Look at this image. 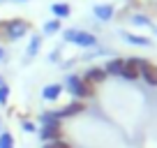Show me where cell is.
I'll list each match as a JSON object with an SVG mask.
<instances>
[{
    "label": "cell",
    "instance_id": "cell-1",
    "mask_svg": "<svg viewBox=\"0 0 157 148\" xmlns=\"http://www.w3.org/2000/svg\"><path fill=\"white\" fill-rule=\"evenodd\" d=\"M63 88L69 90V93L74 95V99H81V102L95 95V86L86 84L78 74H67V76H65V86H63Z\"/></svg>",
    "mask_w": 157,
    "mask_h": 148
},
{
    "label": "cell",
    "instance_id": "cell-2",
    "mask_svg": "<svg viewBox=\"0 0 157 148\" xmlns=\"http://www.w3.org/2000/svg\"><path fill=\"white\" fill-rule=\"evenodd\" d=\"M63 40L69 42V44H76V46H83V49H90V46L97 44V37L88 30H78V28H67L63 30Z\"/></svg>",
    "mask_w": 157,
    "mask_h": 148
},
{
    "label": "cell",
    "instance_id": "cell-3",
    "mask_svg": "<svg viewBox=\"0 0 157 148\" xmlns=\"http://www.w3.org/2000/svg\"><path fill=\"white\" fill-rule=\"evenodd\" d=\"M30 33V23L23 19H10V23H7V30H5V37L10 42H16L21 40V37H25V35Z\"/></svg>",
    "mask_w": 157,
    "mask_h": 148
},
{
    "label": "cell",
    "instance_id": "cell-4",
    "mask_svg": "<svg viewBox=\"0 0 157 148\" xmlns=\"http://www.w3.org/2000/svg\"><path fill=\"white\" fill-rule=\"evenodd\" d=\"M60 132H63V120H53V123L42 125V127H39V139H42L44 143L56 141V139H63V137H60Z\"/></svg>",
    "mask_w": 157,
    "mask_h": 148
},
{
    "label": "cell",
    "instance_id": "cell-5",
    "mask_svg": "<svg viewBox=\"0 0 157 148\" xmlns=\"http://www.w3.org/2000/svg\"><path fill=\"white\" fill-rule=\"evenodd\" d=\"M83 111H86V104L81 102V99H72V102L65 104L63 109H56L53 116L58 120H63V118H72V116H76V114H83Z\"/></svg>",
    "mask_w": 157,
    "mask_h": 148
},
{
    "label": "cell",
    "instance_id": "cell-6",
    "mask_svg": "<svg viewBox=\"0 0 157 148\" xmlns=\"http://www.w3.org/2000/svg\"><path fill=\"white\" fill-rule=\"evenodd\" d=\"M106 76H109V74L104 72V67H88L81 79H83L86 84H90V86H97V84H102Z\"/></svg>",
    "mask_w": 157,
    "mask_h": 148
},
{
    "label": "cell",
    "instance_id": "cell-7",
    "mask_svg": "<svg viewBox=\"0 0 157 148\" xmlns=\"http://www.w3.org/2000/svg\"><path fill=\"white\" fill-rule=\"evenodd\" d=\"M125 69V58H111L106 65H104V72L109 74V76H120V72Z\"/></svg>",
    "mask_w": 157,
    "mask_h": 148
},
{
    "label": "cell",
    "instance_id": "cell-8",
    "mask_svg": "<svg viewBox=\"0 0 157 148\" xmlns=\"http://www.w3.org/2000/svg\"><path fill=\"white\" fill-rule=\"evenodd\" d=\"M63 86L60 84H51V86H44V90H42V97L46 99V102H56V99L60 97V93H63Z\"/></svg>",
    "mask_w": 157,
    "mask_h": 148
},
{
    "label": "cell",
    "instance_id": "cell-9",
    "mask_svg": "<svg viewBox=\"0 0 157 148\" xmlns=\"http://www.w3.org/2000/svg\"><path fill=\"white\" fill-rule=\"evenodd\" d=\"M139 76H143V81H146L148 86H157V67H155V65L148 63L146 67L139 72Z\"/></svg>",
    "mask_w": 157,
    "mask_h": 148
},
{
    "label": "cell",
    "instance_id": "cell-10",
    "mask_svg": "<svg viewBox=\"0 0 157 148\" xmlns=\"http://www.w3.org/2000/svg\"><path fill=\"white\" fill-rule=\"evenodd\" d=\"M93 14L97 16L99 21H111L113 19V5H95Z\"/></svg>",
    "mask_w": 157,
    "mask_h": 148
},
{
    "label": "cell",
    "instance_id": "cell-11",
    "mask_svg": "<svg viewBox=\"0 0 157 148\" xmlns=\"http://www.w3.org/2000/svg\"><path fill=\"white\" fill-rule=\"evenodd\" d=\"M51 14H56V19H67L72 14V7L67 2H53L51 5Z\"/></svg>",
    "mask_w": 157,
    "mask_h": 148
},
{
    "label": "cell",
    "instance_id": "cell-12",
    "mask_svg": "<svg viewBox=\"0 0 157 148\" xmlns=\"http://www.w3.org/2000/svg\"><path fill=\"white\" fill-rule=\"evenodd\" d=\"M123 40H125V42H129V44H136V46H150V40H148V37H141V35L123 33Z\"/></svg>",
    "mask_w": 157,
    "mask_h": 148
},
{
    "label": "cell",
    "instance_id": "cell-13",
    "mask_svg": "<svg viewBox=\"0 0 157 148\" xmlns=\"http://www.w3.org/2000/svg\"><path fill=\"white\" fill-rule=\"evenodd\" d=\"M39 49H42V35H33L30 37V42H28V56H37L39 53Z\"/></svg>",
    "mask_w": 157,
    "mask_h": 148
},
{
    "label": "cell",
    "instance_id": "cell-14",
    "mask_svg": "<svg viewBox=\"0 0 157 148\" xmlns=\"http://www.w3.org/2000/svg\"><path fill=\"white\" fill-rule=\"evenodd\" d=\"M125 65H127V67H132V69H136V72H141V69L148 65V60H146V58H139V56H132V58L125 60Z\"/></svg>",
    "mask_w": 157,
    "mask_h": 148
},
{
    "label": "cell",
    "instance_id": "cell-15",
    "mask_svg": "<svg viewBox=\"0 0 157 148\" xmlns=\"http://www.w3.org/2000/svg\"><path fill=\"white\" fill-rule=\"evenodd\" d=\"M42 30H44V35H56V33H60V19H49Z\"/></svg>",
    "mask_w": 157,
    "mask_h": 148
},
{
    "label": "cell",
    "instance_id": "cell-16",
    "mask_svg": "<svg viewBox=\"0 0 157 148\" xmlns=\"http://www.w3.org/2000/svg\"><path fill=\"white\" fill-rule=\"evenodd\" d=\"M132 23L134 25H143V28H152V21L148 19V16H143V14H134L132 16Z\"/></svg>",
    "mask_w": 157,
    "mask_h": 148
},
{
    "label": "cell",
    "instance_id": "cell-17",
    "mask_svg": "<svg viewBox=\"0 0 157 148\" xmlns=\"http://www.w3.org/2000/svg\"><path fill=\"white\" fill-rule=\"evenodd\" d=\"M0 148H14V137L10 132H0Z\"/></svg>",
    "mask_w": 157,
    "mask_h": 148
},
{
    "label": "cell",
    "instance_id": "cell-18",
    "mask_svg": "<svg viewBox=\"0 0 157 148\" xmlns=\"http://www.w3.org/2000/svg\"><path fill=\"white\" fill-rule=\"evenodd\" d=\"M120 76H123V79H127V81H136V79H139V72H136V69H132V67H127V65H125V69L120 72Z\"/></svg>",
    "mask_w": 157,
    "mask_h": 148
},
{
    "label": "cell",
    "instance_id": "cell-19",
    "mask_svg": "<svg viewBox=\"0 0 157 148\" xmlns=\"http://www.w3.org/2000/svg\"><path fill=\"white\" fill-rule=\"evenodd\" d=\"M44 148H72V143H69V141H65V139H56V141L44 143Z\"/></svg>",
    "mask_w": 157,
    "mask_h": 148
},
{
    "label": "cell",
    "instance_id": "cell-20",
    "mask_svg": "<svg viewBox=\"0 0 157 148\" xmlns=\"http://www.w3.org/2000/svg\"><path fill=\"white\" fill-rule=\"evenodd\" d=\"M7 102H10V86L2 84L0 86V107H5Z\"/></svg>",
    "mask_w": 157,
    "mask_h": 148
},
{
    "label": "cell",
    "instance_id": "cell-21",
    "mask_svg": "<svg viewBox=\"0 0 157 148\" xmlns=\"http://www.w3.org/2000/svg\"><path fill=\"white\" fill-rule=\"evenodd\" d=\"M35 130H37V127H35L30 120H25V123H23V132H35Z\"/></svg>",
    "mask_w": 157,
    "mask_h": 148
},
{
    "label": "cell",
    "instance_id": "cell-22",
    "mask_svg": "<svg viewBox=\"0 0 157 148\" xmlns=\"http://www.w3.org/2000/svg\"><path fill=\"white\" fill-rule=\"evenodd\" d=\"M5 58H7V53H5V49L0 46V60H5Z\"/></svg>",
    "mask_w": 157,
    "mask_h": 148
},
{
    "label": "cell",
    "instance_id": "cell-23",
    "mask_svg": "<svg viewBox=\"0 0 157 148\" xmlns=\"http://www.w3.org/2000/svg\"><path fill=\"white\" fill-rule=\"evenodd\" d=\"M2 84H7V81H5V76H2V74H0V86H2Z\"/></svg>",
    "mask_w": 157,
    "mask_h": 148
},
{
    "label": "cell",
    "instance_id": "cell-24",
    "mask_svg": "<svg viewBox=\"0 0 157 148\" xmlns=\"http://www.w3.org/2000/svg\"><path fill=\"white\" fill-rule=\"evenodd\" d=\"M16 2H28V0H16Z\"/></svg>",
    "mask_w": 157,
    "mask_h": 148
},
{
    "label": "cell",
    "instance_id": "cell-25",
    "mask_svg": "<svg viewBox=\"0 0 157 148\" xmlns=\"http://www.w3.org/2000/svg\"><path fill=\"white\" fill-rule=\"evenodd\" d=\"M0 127H2V118H0Z\"/></svg>",
    "mask_w": 157,
    "mask_h": 148
},
{
    "label": "cell",
    "instance_id": "cell-26",
    "mask_svg": "<svg viewBox=\"0 0 157 148\" xmlns=\"http://www.w3.org/2000/svg\"><path fill=\"white\" fill-rule=\"evenodd\" d=\"M0 2H5V0H0Z\"/></svg>",
    "mask_w": 157,
    "mask_h": 148
}]
</instances>
